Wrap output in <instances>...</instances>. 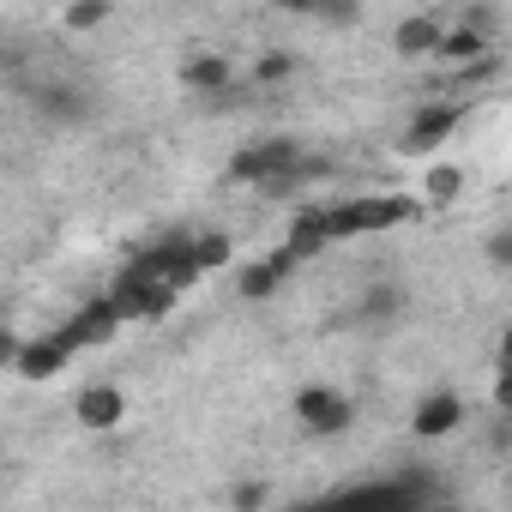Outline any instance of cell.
I'll list each match as a JSON object with an SVG mask.
<instances>
[{
  "mask_svg": "<svg viewBox=\"0 0 512 512\" xmlns=\"http://www.w3.org/2000/svg\"><path fill=\"white\" fill-rule=\"evenodd\" d=\"M73 356H79V350H73V344H67V332L55 326V332H43V338H25V344H19L13 374H19V380H31V386H43V380H55Z\"/></svg>",
  "mask_w": 512,
  "mask_h": 512,
  "instance_id": "7",
  "label": "cell"
},
{
  "mask_svg": "<svg viewBox=\"0 0 512 512\" xmlns=\"http://www.w3.org/2000/svg\"><path fill=\"white\" fill-rule=\"evenodd\" d=\"M296 55L290 49H272V55H260V61H253V73H247V85H284V79H296Z\"/></svg>",
  "mask_w": 512,
  "mask_h": 512,
  "instance_id": "21",
  "label": "cell"
},
{
  "mask_svg": "<svg viewBox=\"0 0 512 512\" xmlns=\"http://www.w3.org/2000/svg\"><path fill=\"white\" fill-rule=\"evenodd\" d=\"M235 260V241L223 235V229H193V266L211 278V272H223Z\"/></svg>",
  "mask_w": 512,
  "mask_h": 512,
  "instance_id": "19",
  "label": "cell"
},
{
  "mask_svg": "<svg viewBox=\"0 0 512 512\" xmlns=\"http://www.w3.org/2000/svg\"><path fill=\"white\" fill-rule=\"evenodd\" d=\"M464 25H476V31H488V37H494L500 13H494V7H470V13H464Z\"/></svg>",
  "mask_w": 512,
  "mask_h": 512,
  "instance_id": "27",
  "label": "cell"
},
{
  "mask_svg": "<svg viewBox=\"0 0 512 512\" xmlns=\"http://www.w3.org/2000/svg\"><path fill=\"white\" fill-rule=\"evenodd\" d=\"M398 314H404V284H398V278H374L344 326H392Z\"/></svg>",
  "mask_w": 512,
  "mask_h": 512,
  "instance_id": "15",
  "label": "cell"
},
{
  "mask_svg": "<svg viewBox=\"0 0 512 512\" xmlns=\"http://www.w3.org/2000/svg\"><path fill=\"white\" fill-rule=\"evenodd\" d=\"M326 175H332V157H308V151H302V157H296L290 169L266 175L260 187H253V193H260L266 205H284V199H302V193H308L314 181H326Z\"/></svg>",
  "mask_w": 512,
  "mask_h": 512,
  "instance_id": "11",
  "label": "cell"
},
{
  "mask_svg": "<svg viewBox=\"0 0 512 512\" xmlns=\"http://www.w3.org/2000/svg\"><path fill=\"white\" fill-rule=\"evenodd\" d=\"M296 157H302V139H296V133H272V139H253V145L229 151V163H223V181H229V187H260L266 175L290 169Z\"/></svg>",
  "mask_w": 512,
  "mask_h": 512,
  "instance_id": "4",
  "label": "cell"
},
{
  "mask_svg": "<svg viewBox=\"0 0 512 512\" xmlns=\"http://www.w3.org/2000/svg\"><path fill=\"white\" fill-rule=\"evenodd\" d=\"M494 410H512V362H494V386H488Z\"/></svg>",
  "mask_w": 512,
  "mask_h": 512,
  "instance_id": "25",
  "label": "cell"
},
{
  "mask_svg": "<svg viewBox=\"0 0 512 512\" xmlns=\"http://www.w3.org/2000/svg\"><path fill=\"white\" fill-rule=\"evenodd\" d=\"M31 103H37V115L49 121V127H85L91 121V91L85 85H73V79H49V85H37L31 91Z\"/></svg>",
  "mask_w": 512,
  "mask_h": 512,
  "instance_id": "8",
  "label": "cell"
},
{
  "mask_svg": "<svg viewBox=\"0 0 512 512\" xmlns=\"http://www.w3.org/2000/svg\"><path fill=\"white\" fill-rule=\"evenodd\" d=\"M488 43H494L488 31H476V25H452L434 61H440V67H464V61H476V55H488Z\"/></svg>",
  "mask_w": 512,
  "mask_h": 512,
  "instance_id": "18",
  "label": "cell"
},
{
  "mask_svg": "<svg viewBox=\"0 0 512 512\" xmlns=\"http://www.w3.org/2000/svg\"><path fill=\"white\" fill-rule=\"evenodd\" d=\"M506 488H512V470H506Z\"/></svg>",
  "mask_w": 512,
  "mask_h": 512,
  "instance_id": "30",
  "label": "cell"
},
{
  "mask_svg": "<svg viewBox=\"0 0 512 512\" xmlns=\"http://www.w3.org/2000/svg\"><path fill=\"white\" fill-rule=\"evenodd\" d=\"M494 362H512V326L500 332V350H494Z\"/></svg>",
  "mask_w": 512,
  "mask_h": 512,
  "instance_id": "28",
  "label": "cell"
},
{
  "mask_svg": "<svg viewBox=\"0 0 512 512\" xmlns=\"http://www.w3.org/2000/svg\"><path fill=\"white\" fill-rule=\"evenodd\" d=\"M109 296L121 302V314H127V326H157V320H169L175 314V302L187 296L181 284H169V278H139V272H115V284H109Z\"/></svg>",
  "mask_w": 512,
  "mask_h": 512,
  "instance_id": "2",
  "label": "cell"
},
{
  "mask_svg": "<svg viewBox=\"0 0 512 512\" xmlns=\"http://www.w3.org/2000/svg\"><path fill=\"white\" fill-rule=\"evenodd\" d=\"M440 43H446V25L428 19V13H410V19H398V31H392V49H398L404 61H434Z\"/></svg>",
  "mask_w": 512,
  "mask_h": 512,
  "instance_id": "14",
  "label": "cell"
},
{
  "mask_svg": "<svg viewBox=\"0 0 512 512\" xmlns=\"http://www.w3.org/2000/svg\"><path fill=\"white\" fill-rule=\"evenodd\" d=\"M332 247V229H326V205H302L290 217V235H284V253L302 266V260H320V253Z\"/></svg>",
  "mask_w": 512,
  "mask_h": 512,
  "instance_id": "13",
  "label": "cell"
},
{
  "mask_svg": "<svg viewBox=\"0 0 512 512\" xmlns=\"http://www.w3.org/2000/svg\"><path fill=\"white\" fill-rule=\"evenodd\" d=\"M464 121H470V103H464V97H428V103L410 115V127H404L398 151H404V157H434V151H440Z\"/></svg>",
  "mask_w": 512,
  "mask_h": 512,
  "instance_id": "3",
  "label": "cell"
},
{
  "mask_svg": "<svg viewBox=\"0 0 512 512\" xmlns=\"http://www.w3.org/2000/svg\"><path fill=\"white\" fill-rule=\"evenodd\" d=\"M464 398L452 392V386H440V392H422L416 398V410H410V434L416 440H446V434H458L464 428Z\"/></svg>",
  "mask_w": 512,
  "mask_h": 512,
  "instance_id": "9",
  "label": "cell"
},
{
  "mask_svg": "<svg viewBox=\"0 0 512 512\" xmlns=\"http://www.w3.org/2000/svg\"><path fill=\"white\" fill-rule=\"evenodd\" d=\"M428 211V199H410V193H362V199H338L326 205V229L332 241H356V235H386V229H404Z\"/></svg>",
  "mask_w": 512,
  "mask_h": 512,
  "instance_id": "1",
  "label": "cell"
},
{
  "mask_svg": "<svg viewBox=\"0 0 512 512\" xmlns=\"http://www.w3.org/2000/svg\"><path fill=\"white\" fill-rule=\"evenodd\" d=\"M272 7H278V13H296V19H302V13H308V0H272Z\"/></svg>",
  "mask_w": 512,
  "mask_h": 512,
  "instance_id": "29",
  "label": "cell"
},
{
  "mask_svg": "<svg viewBox=\"0 0 512 512\" xmlns=\"http://www.w3.org/2000/svg\"><path fill=\"white\" fill-rule=\"evenodd\" d=\"M109 13H115V0H73L61 13V31H97V25H109Z\"/></svg>",
  "mask_w": 512,
  "mask_h": 512,
  "instance_id": "22",
  "label": "cell"
},
{
  "mask_svg": "<svg viewBox=\"0 0 512 512\" xmlns=\"http://www.w3.org/2000/svg\"><path fill=\"white\" fill-rule=\"evenodd\" d=\"M284 284H290V266L278 260V253H266V260H247V266L235 272V290H241V302H272Z\"/></svg>",
  "mask_w": 512,
  "mask_h": 512,
  "instance_id": "16",
  "label": "cell"
},
{
  "mask_svg": "<svg viewBox=\"0 0 512 512\" xmlns=\"http://www.w3.org/2000/svg\"><path fill=\"white\" fill-rule=\"evenodd\" d=\"M229 85H241V73H235L229 55H187V61H181V91H187V97H217V91H229Z\"/></svg>",
  "mask_w": 512,
  "mask_h": 512,
  "instance_id": "12",
  "label": "cell"
},
{
  "mask_svg": "<svg viewBox=\"0 0 512 512\" xmlns=\"http://www.w3.org/2000/svg\"><path fill=\"white\" fill-rule=\"evenodd\" d=\"M73 416H79V428H91V434H115V428L127 422V392L109 386V380H91V386H79Z\"/></svg>",
  "mask_w": 512,
  "mask_h": 512,
  "instance_id": "10",
  "label": "cell"
},
{
  "mask_svg": "<svg viewBox=\"0 0 512 512\" xmlns=\"http://www.w3.org/2000/svg\"><path fill=\"white\" fill-rule=\"evenodd\" d=\"M482 260H488V272H512V223H494L482 235Z\"/></svg>",
  "mask_w": 512,
  "mask_h": 512,
  "instance_id": "23",
  "label": "cell"
},
{
  "mask_svg": "<svg viewBox=\"0 0 512 512\" xmlns=\"http://www.w3.org/2000/svg\"><path fill=\"white\" fill-rule=\"evenodd\" d=\"M422 199H428V211H452V205L464 199V169H458V163H428Z\"/></svg>",
  "mask_w": 512,
  "mask_h": 512,
  "instance_id": "17",
  "label": "cell"
},
{
  "mask_svg": "<svg viewBox=\"0 0 512 512\" xmlns=\"http://www.w3.org/2000/svg\"><path fill=\"white\" fill-rule=\"evenodd\" d=\"M229 500H235L241 512H260V506L272 500V488H266V482H235V488H229Z\"/></svg>",
  "mask_w": 512,
  "mask_h": 512,
  "instance_id": "24",
  "label": "cell"
},
{
  "mask_svg": "<svg viewBox=\"0 0 512 512\" xmlns=\"http://www.w3.org/2000/svg\"><path fill=\"white\" fill-rule=\"evenodd\" d=\"M482 446H488V452H506V446H512V410H500V416L488 422V434H482Z\"/></svg>",
  "mask_w": 512,
  "mask_h": 512,
  "instance_id": "26",
  "label": "cell"
},
{
  "mask_svg": "<svg viewBox=\"0 0 512 512\" xmlns=\"http://www.w3.org/2000/svg\"><path fill=\"white\" fill-rule=\"evenodd\" d=\"M290 416L314 434V440H338V434H350V422H356V404H350V392H338V386H302L296 398H290Z\"/></svg>",
  "mask_w": 512,
  "mask_h": 512,
  "instance_id": "5",
  "label": "cell"
},
{
  "mask_svg": "<svg viewBox=\"0 0 512 512\" xmlns=\"http://www.w3.org/2000/svg\"><path fill=\"white\" fill-rule=\"evenodd\" d=\"M362 0H308V13L302 19H320V25H332V31H356L362 25Z\"/></svg>",
  "mask_w": 512,
  "mask_h": 512,
  "instance_id": "20",
  "label": "cell"
},
{
  "mask_svg": "<svg viewBox=\"0 0 512 512\" xmlns=\"http://www.w3.org/2000/svg\"><path fill=\"white\" fill-rule=\"evenodd\" d=\"M127 326V314H121V302L103 290V296H91V302H79L73 308V320H61V332H67V344L73 350H103V344H115V332Z\"/></svg>",
  "mask_w": 512,
  "mask_h": 512,
  "instance_id": "6",
  "label": "cell"
}]
</instances>
